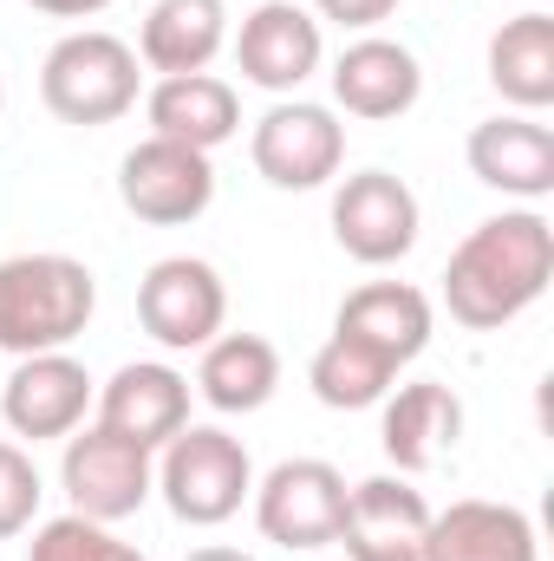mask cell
Wrapping results in <instances>:
<instances>
[{"mask_svg": "<svg viewBox=\"0 0 554 561\" xmlns=\"http://www.w3.org/2000/svg\"><path fill=\"white\" fill-rule=\"evenodd\" d=\"M99 424L125 444L143 450H163L183 424H189V379L163 359H138V366H118L99 392Z\"/></svg>", "mask_w": 554, "mask_h": 561, "instance_id": "5bb4252c", "label": "cell"}, {"mask_svg": "<svg viewBox=\"0 0 554 561\" xmlns=\"http://www.w3.org/2000/svg\"><path fill=\"white\" fill-rule=\"evenodd\" d=\"M554 275V229L542 209H503L489 222H476L450 268H443V307L457 327L470 333H496L516 313H529Z\"/></svg>", "mask_w": 554, "mask_h": 561, "instance_id": "6da1fadb", "label": "cell"}, {"mask_svg": "<svg viewBox=\"0 0 554 561\" xmlns=\"http://www.w3.org/2000/svg\"><path fill=\"white\" fill-rule=\"evenodd\" d=\"M417 92H424V72H417L412 46H399V39L366 33V39H353V46L333 59V99H339V112H353V118H372V125L405 118L417 105Z\"/></svg>", "mask_w": 554, "mask_h": 561, "instance_id": "e0dca14e", "label": "cell"}, {"mask_svg": "<svg viewBox=\"0 0 554 561\" xmlns=\"http://www.w3.org/2000/svg\"><path fill=\"white\" fill-rule=\"evenodd\" d=\"M39 470H33V457L20 450V444H0V542L7 536H20V529H33V516H39Z\"/></svg>", "mask_w": 554, "mask_h": 561, "instance_id": "484cf974", "label": "cell"}, {"mask_svg": "<svg viewBox=\"0 0 554 561\" xmlns=\"http://www.w3.org/2000/svg\"><path fill=\"white\" fill-rule=\"evenodd\" d=\"M424 529H430V503L405 477H366L346 490V516H339V549L346 561H424Z\"/></svg>", "mask_w": 554, "mask_h": 561, "instance_id": "8fae6325", "label": "cell"}, {"mask_svg": "<svg viewBox=\"0 0 554 561\" xmlns=\"http://www.w3.org/2000/svg\"><path fill=\"white\" fill-rule=\"evenodd\" d=\"M417 229H424V209H417L412 183L392 170H359L333 190V242L366 268L405 262L417 249Z\"/></svg>", "mask_w": 554, "mask_h": 561, "instance_id": "52a82bcc", "label": "cell"}, {"mask_svg": "<svg viewBox=\"0 0 554 561\" xmlns=\"http://www.w3.org/2000/svg\"><path fill=\"white\" fill-rule=\"evenodd\" d=\"M157 490H163V503H170L176 523L216 529V523H229L255 496V463H249L242 437H229L222 424H183L163 444Z\"/></svg>", "mask_w": 554, "mask_h": 561, "instance_id": "3957f363", "label": "cell"}, {"mask_svg": "<svg viewBox=\"0 0 554 561\" xmlns=\"http://www.w3.org/2000/svg\"><path fill=\"white\" fill-rule=\"evenodd\" d=\"M385 405V424H379V444L385 457L405 470V477H424L443 450H457L463 437V405L450 386L437 379H417V386H399V399H379Z\"/></svg>", "mask_w": 554, "mask_h": 561, "instance_id": "d6986e66", "label": "cell"}, {"mask_svg": "<svg viewBox=\"0 0 554 561\" xmlns=\"http://www.w3.org/2000/svg\"><path fill=\"white\" fill-rule=\"evenodd\" d=\"M138 53L118 39V33H99V26H85V33H66L53 53H46V66H39V99H46V112L59 118V125H112V118H125L131 105H138Z\"/></svg>", "mask_w": 554, "mask_h": 561, "instance_id": "277c9868", "label": "cell"}, {"mask_svg": "<svg viewBox=\"0 0 554 561\" xmlns=\"http://www.w3.org/2000/svg\"><path fill=\"white\" fill-rule=\"evenodd\" d=\"M339 516H346V477L326 457H287L255 483V523L280 549H300V556L333 549Z\"/></svg>", "mask_w": 554, "mask_h": 561, "instance_id": "5b68a950", "label": "cell"}, {"mask_svg": "<svg viewBox=\"0 0 554 561\" xmlns=\"http://www.w3.org/2000/svg\"><path fill=\"white\" fill-rule=\"evenodd\" d=\"M424 561H542V536L516 503L463 496L450 510H430Z\"/></svg>", "mask_w": 554, "mask_h": 561, "instance_id": "2e32d148", "label": "cell"}, {"mask_svg": "<svg viewBox=\"0 0 554 561\" xmlns=\"http://www.w3.org/2000/svg\"><path fill=\"white\" fill-rule=\"evenodd\" d=\"M339 340H359L366 353H379L392 373L412 366L417 353L430 346V300L417 294L412 280H366L339 300V320H333Z\"/></svg>", "mask_w": 554, "mask_h": 561, "instance_id": "9a60e30c", "label": "cell"}, {"mask_svg": "<svg viewBox=\"0 0 554 561\" xmlns=\"http://www.w3.org/2000/svg\"><path fill=\"white\" fill-rule=\"evenodd\" d=\"M280 386V353L275 340L262 333H216L203 346V366H196V392L216 405V412H262Z\"/></svg>", "mask_w": 554, "mask_h": 561, "instance_id": "7402d4cb", "label": "cell"}, {"mask_svg": "<svg viewBox=\"0 0 554 561\" xmlns=\"http://www.w3.org/2000/svg\"><path fill=\"white\" fill-rule=\"evenodd\" d=\"M476 183L503 190V196H522V203H542L554 190V131L535 125L529 112H509V118H483L470 144H463Z\"/></svg>", "mask_w": 554, "mask_h": 561, "instance_id": "ac0fdd59", "label": "cell"}, {"mask_svg": "<svg viewBox=\"0 0 554 561\" xmlns=\"http://www.w3.org/2000/svg\"><path fill=\"white\" fill-rule=\"evenodd\" d=\"M392 366L379 359V353H366L359 340H326L320 353H313V366H307V386H313V399L320 405H333V412H366V405H379L385 392H392Z\"/></svg>", "mask_w": 554, "mask_h": 561, "instance_id": "cb8c5ba5", "label": "cell"}, {"mask_svg": "<svg viewBox=\"0 0 554 561\" xmlns=\"http://www.w3.org/2000/svg\"><path fill=\"white\" fill-rule=\"evenodd\" d=\"M39 13H53V20H85V13H105L112 0H33Z\"/></svg>", "mask_w": 554, "mask_h": 561, "instance_id": "83f0119b", "label": "cell"}, {"mask_svg": "<svg viewBox=\"0 0 554 561\" xmlns=\"http://www.w3.org/2000/svg\"><path fill=\"white\" fill-rule=\"evenodd\" d=\"M249 157H255V170H262L275 190H320V183H333L339 163H346V125H339L326 105L293 99V105H275V112L255 125Z\"/></svg>", "mask_w": 554, "mask_h": 561, "instance_id": "30bf717a", "label": "cell"}, {"mask_svg": "<svg viewBox=\"0 0 554 561\" xmlns=\"http://www.w3.org/2000/svg\"><path fill=\"white\" fill-rule=\"evenodd\" d=\"M92 405V373L72 353H33L0 379V412L13 437H72Z\"/></svg>", "mask_w": 554, "mask_h": 561, "instance_id": "7c38bea8", "label": "cell"}, {"mask_svg": "<svg viewBox=\"0 0 554 561\" xmlns=\"http://www.w3.org/2000/svg\"><path fill=\"white\" fill-rule=\"evenodd\" d=\"M150 138L189 144V150H216L242 131V105H235V85L209 79V72H183V79H157L150 92Z\"/></svg>", "mask_w": 554, "mask_h": 561, "instance_id": "ffe728a7", "label": "cell"}, {"mask_svg": "<svg viewBox=\"0 0 554 561\" xmlns=\"http://www.w3.org/2000/svg\"><path fill=\"white\" fill-rule=\"evenodd\" d=\"M138 320L143 333L170 353L209 346L229 320V287L203 255H163L150 275L138 280Z\"/></svg>", "mask_w": 554, "mask_h": 561, "instance_id": "9c48e42d", "label": "cell"}, {"mask_svg": "<svg viewBox=\"0 0 554 561\" xmlns=\"http://www.w3.org/2000/svg\"><path fill=\"white\" fill-rule=\"evenodd\" d=\"M118 196H125V209L138 222L183 229V222H196L216 203V163H209V150H189V144H170V138H143L118 163Z\"/></svg>", "mask_w": 554, "mask_h": 561, "instance_id": "ba28073f", "label": "cell"}, {"mask_svg": "<svg viewBox=\"0 0 554 561\" xmlns=\"http://www.w3.org/2000/svg\"><path fill=\"white\" fill-rule=\"evenodd\" d=\"M59 483L72 496V516H92V523H125L138 516L157 490V463L143 444L112 437L105 424L66 437V457H59Z\"/></svg>", "mask_w": 554, "mask_h": 561, "instance_id": "8992f818", "label": "cell"}, {"mask_svg": "<svg viewBox=\"0 0 554 561\" xmlns=\"http://www.w3.org/2000/svg\"><path fill=\"white\" fill-rule=\"evenodd\" d=\"M320 20L293 0H262L249 20H242V39H235V66L249 85L262 92H300L313 72H320Z\"/></svg>", "mask_w": 554, "mask_h": 561, "instance_id": "4fadbf2b", "label": "cell"}, {"mask_svg": "<svg viewBox=\"0 0 554 561\" xmlns=\"http://www.w3.org/2000/svg\"><path fill=\"white\" fill-rule=\"evenodd\" d=\"M313 13H320V20H333V26L366 33V26L392 20V13H399V0H313Z\"/></svg>", "mask_w": 554, "mask_h": 561, "instance_id": "4316f807", "label": "cell"}, {"mask_svg": "<svg viewBox=\"0 0 554 561\" xmlns=\"http://www.w3.org/2000/svg\"><path fill=\"white\" fill-rule=\"evenodd\" d=\"M489 85L529 118L554 105V20L549 13L529 7V13L496 26V39H489Z\"/></svg>", "mask_w": 554, "mask_h": 561, "instance_id": "603a6c76", "label": "cell"}, {"mask_svg": "<svg viewBox=\"0 0 554 561\" xmlns=\"http://www.w3.org/2000/svg\"><path fill=\"white\" fill-rule=\"evenodd\" d=\"M222 39H229L222 0H157L138 33V59L163 79H183V72H209Z\"/></svg>", "mask_w": 554, "mask_h": 561, "instance_id": "44dd1931", "label": "cell"}, {"mask_svg": "<svg viewBox=\"0 0 554 561\" xmlns=\"http://www.w3.org/2000/svg\"><path fill=\"white\" fill-rule=\"evenodd\" d=\"M0 112H7V79H0Z\"/></svg>", "mask_w": 554, "mask_h": 561, "instance_id": "f546056e", "label": "cell"}, {"mask_svg": "<svg viewBox=\"0 0 554 561\" xmlns=\"http://www.w3.org/2000/svg\"><path fill=\"white\" fill-rule=\"evenodd\" d=\"M189 561H255V556H242V549H196Z\"/></svg>", "mask_w": 554, "mask_h": 561, "instance_id": "f1b7e54d", "label": "cell"}, {"mask_svg": "<svg viewBox=\"0 0 554 561\" xmlns=\"http://www.w3.org/2000/svg\"><path fill=\"white\" fill-rule=\"evenodd\" d=\"M99 307V280L72 255H7L0 262V353H66Z\"/></svg>", "mask_w": 554, "mask_h": 561, "instance_id": "7a4b0ae2", "label": "cell"}, {"mask_svg": "<svg viewBox=\"0 0 554 561\" xmlns=\"http://www.w3.org/2000/svg\"><path fill=\"white\" fill-rule=\"evenodd\" d=\"M26 561H143L131 542H118L112 536V523H92V516H53V523H39L33 529V549Z\"/></svg>", "mask_w": 554, "mask_h": 561, "instance_id": "d4e9b609", "label": "cell"}]
</instances>
